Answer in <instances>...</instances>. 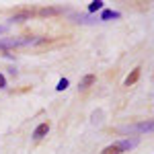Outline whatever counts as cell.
<instances>
[{"label": "cell", "instance_id": "cell-1", "mask_svg": "<svg viewBox=\"0 0 154 154\" xmlns=\"http://www.w3.org/2000/svg\"><path fill=\"white\" fill-rule=\"evenodd\" d=\"M152 130V121H142L138 125H125L121 128V131H150Z\"/></svg>", "mask_w": 154, "mask_h": 154}, {"label": "cell", "instance_id": "cell-2", "mask_svg": "<svg viewBox=\"0 0 154 154\" xmlns=\"http://www.w3.org/2000/svg\"><path fill=\"white\" fill-rule=\"evenodd\" d=\"M48 131H49V123H41V125H37V128H35V131H33V138H35V140H41V138H43Z\"/></svg>", "mask_w": 154, "mask_h": 154}, {"label": "cell", "instance_id": "cell-3", "mask_svg": "<svg viewBox=\"0 0 154 154\" xmlns=\"http://www.w3.org/2000/svg\"><path fill=\"white\" fill-rule=\"evenodd\" d=\"M119 144V148H121V152H128L130 148H134L136 144H138V140H121V142H117Z\"/></svg>", "mask_w": 154, "mask_h": 154}, {"label": "cell", "instance_id": "cell-4", "mask_svg": "<svg viewBox=\"0 0 154 154\" xmlns=\"http://www.w3.org/2000/svg\"><path fill=\"white\" fill-rule=\"evenodd\" d=\"M138 78H140V68H136V70H134V72L130 74V76L125 78V86H130V84H134L136 80H138Z\"/></svg>", "mask_w": 154, "mask_h": 154}, {"label": "cell", "instance_id": "cell-5", "mask_svg": "<svg viewBox=\"0 0 154 154\" xmlns=\"http://www.w3.org/2000/svg\"><path fill=\"white\" fill-rule=\"evenodd\" d=\"M93 82H95V76H93V74H86L82 80H80V88H88Z\"/></svg>", "mask_w": 154, "mask_h": 154}, {"label": "cell", "instance_id": "cell-6", "mask_svg": "<svg viewBox=\"0 0 154 154\" xmlns=\"http://www.w3.org/2000/svg\"><path fill=\"white\" fill-rule=\"evenodd\" d=\"M103 4H105L103 0H95V2H91V4H88V12H97V11H101V8H103Z\"/></svg>", "mask_w": 154, "mask_h": 154}, {"label": "cell", "instance_id": "cell-7", "mask_svg": "<svg viewBox=\"0 0 154 154\" xmlns=\"http://www.w3.org/2000/svg\"><path fill=\"white\" fill-rule=\"evenodd\" d=\"M101 154H121V148H119V144H113V146H107Z\"/></svg>", "mask_w": 154, "mask_h": 154}, {"label": "cell", "instance_id": "cell-8", "mask_svg": "<svg viewBox=\"0 0 154 154\" xmlns=\"http://www.w3.org/2000/svg\"><path fill=\"white\" fill-rule=\"evenodd\" d=\"M101 19H103V21H109V19H119V12H115V11H103Z\"/></svg>", "mask_w": 154, "mask_h": 154}, {"label": "cell", "instance_id": "cell-9", "mask_svg": "<svg viewBox=\"0 0 154 154\" xmlns=\"http://www.w3.org/2000/svg\"><path fill=\"white\" fill-rule=\"evenodd\" d=\"M56 88H58V91H66V88H68V80H66V78H62V80L58 82V86H56Z\"/></svg>", "mask_w": 154, "mask_h": 154}, {"label": "cell", "instance_id": "cell-10", "mask_svg": "<svg viewBox=\"0 0 154 154\" xmlns=\"http://www.w3.org/2000/svg\"><path fill=\"white\" fill-rule=\"evenodd\" d=\"M4 86H6V78L0 74V88H4Z\"/></svg>", "mask_w": 154, "mask_h": 154}, {"label": "cell", "instance_id": "cell-11", "mask_svg": "<svg viewBox=\"0 0 154 154\" xmlns=\"http://www.w3.org/2000/svg\"><path fill=\"white\" fill-rule=\"evenodd\" d=\"M2 31H4V27H0V33H2Z\"/></svg>", "mask_w": 154, "mask_h": 154}]
</instances>
